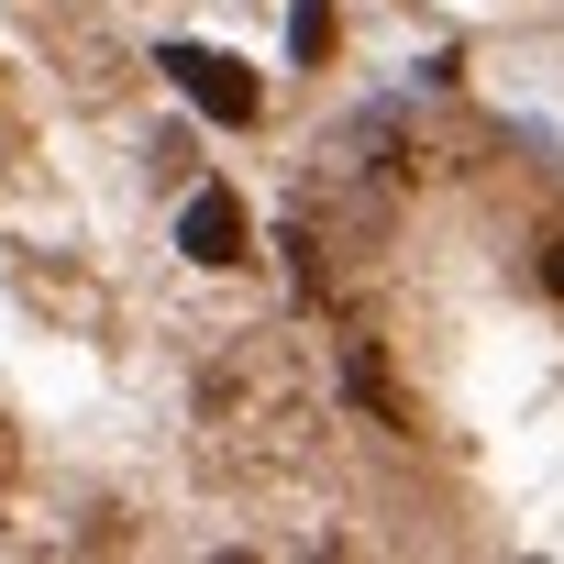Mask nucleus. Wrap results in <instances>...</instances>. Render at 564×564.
Masks as SVG:
<instances>
[{
	"label": "nucleus",
	"mask_w": 564,
	"mask_h": 564,
	"mask_svg": "<svg viewBox=\"0 0 564 564\" xmlns=\"http://www.w3.org/2000/svg\"><path fill=\"white\" fill-rule=\"evenodd\" d=\"M166 78H177V89H188V111H210V122H254V111H265V89H254V67H243V56L166 45Z\"/></svg>",
	"instance_id": "nucleus-1"
},
{
	"label": "nucleus",
	"mask_w": 564,
	"mask_h": 564,
	"mask_svg": "<svg viewBox=\"0 0 564 564\" xmlns=\"http://www.w3.org/2000/svg\"><path fill=\"white\" fill-rule=\"evenodd\" d=\"M177 254H188V265H243V210H232L221 188H199V199L177 210Z\"/></svg>",
	"instance_id": "nucleus-2"
},
{
	"label": "nucleus",
	"mask_w": 564,
	"mask_h": 564,
	"mask_svg": "<svg viewBox=\"0 0 564 564\" xmlns=\"http://www.w3.org/2000/svg\"><path fill=\"white\" fill-rule=\"evenodd\" d=\"M289 56H300V67L333 56V0H300V12H289Z\"/></svg>",
	"instance_id": "nucleus-3"
},
{
	"label": "nucleus",
	"mask_w": 564,
	"mask_h": 564,
	"mask_svg": "<svg viewBox=\"0 0 564 564\" xmlns=\"http://www.w3.org/2000/svg\"><path fill=\"white\" fill-rule=\"evenodd\" d=\"M542 289H553V300H564V243H542Z\"/></svg>",
	"instance_id": "nucleus-4"
}]
</instances>
